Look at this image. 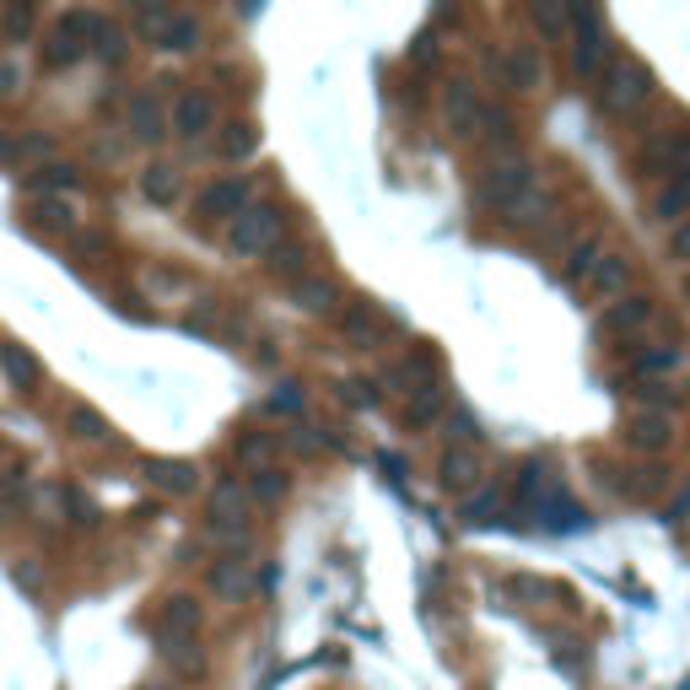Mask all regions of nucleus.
I'll use <instances>...</instances> for the list:
<instances>
[{"label": "nucleus", "mask_w": 690, "mask_h": 690, "mask_svg": "<svg viewBox=\"0 0 690 690\" xmlns=\"http://www.w3.org/2000/svg\"><path fill=\"white\" fill-rule=\"evenodd\" d=\"M631 394H637L642 410H658V415H669V405H674V389H669V383H637Z\"/></svg>", "instance_id": "37"}, {"label": "nucleus", "mask_w": 690, "mask_h": 690, "mask_svg": "<svg viewBox=\"0 0 690 690\" xmlns=\"http://www.w3.org/2000/svg\"><path fill=\"white\" fill-rule=\"evenodd\" d=\"M669 254H674L680 265H690V216L680 227H669Z\"/></svg>", "instance_id": "45"}, {"label": "nucleus", "mask_w": 690, "mask_h": 690, "mask_svg": "<svg viewBox=\"0 0 690 690\" xmlns=\"http://www.w3.org/2000/svg\"><path fill=\"white\" fill-rule=\"evenodd\" d=\"M141 195H146L152 205H178L184 200V178H178V167L152 163L146 173H141Z\"/></svg>", "instance_id": "23"}, {"label": "nucleus", "mask_w": 690, "mask_h": 690, "mask_svg": "<svg viewBox=\"0 0 690 690\" xmlns=\"http://www.w3.org/2000/svg\"><path fill=\"white\" fill-rule=\"evenodd\" d=\"M599 254H605V244H594V238L571 248V259H567V281H588V270L599 265Z\"/></svg>", "instance_id": "35"}, {"label": "nucleus", "mask_w": 690, "mask_h": 690, "mask_svg": "<svg viewBox=\"0 0 690 690\" xmlns=\"http://www.w3.org/2000/svg\"><path fill=\"white\" fill-rule=\"evenodd\" d=\"M97 11H60L54 17V28L43 33V65L49 71H65V65H76L86 49H92V33H97Z\"/></svg>", "instance_id": "3"}, {"label": "nucleus", "mask_w": 690, "mask_h": 690, "mask_svg": "<svg viewBox=\"0 0 690 690\" xmlns=\"http://www.w3.org/2000/svg\"><path fill=\"white\" fill-rule=\"evenodd\" d=\"M674 367H680V346H648V351H637L631 372H637L642 383H652V378H663V372H674Z\"/></svg>", "instance_id": "28"}, {"label": "nucleus", "mask_w": 690, "mask_h": 690, "mask_svg": "<svg viewBox=\"0 0 690 690\" xmlns=\"http://www.w3.org/2000/svg\"><path fill=\"white\" fill-rule=\"evenodd\" d=\"M652 319H658V302H652V297H626V302H609V308H605L599 334H605V340H620V334H642Z\"/></svg>", "instance_id": "13"}, {"label": "nucleus", "mask_w": 690, "mask_h": 690, "mask_svg": "<svg viewBox=\"0 0 690 690\" xmlns=\"http://www.w3.org/2000/svg\"><path fill=\"white\" fill-rule=\"evenodd\" d=\"M130 17H135V28L146 33V43H157V49H173V54L200 49V22H195V11H173V6H135Z\"/></svg>", "instance_id": "4"}, {"label": "nucleus", "mask_w": 690, "mask_h": 690, "mask_svg": "<svg viewBox=\"0 0 690 690\" xmlns=\"http://www.w3.org/2000/svg\"><path fill=\"white\" fill-rule=\"evenodd\" d=\"M502 222H507V227H534V222H545V195L534 189L528 200H518L513 210H502Z\"/></svg>", "instance_id": "36"}, {"label": "nucleus", "mask_w": 690, "mask_h": 690, "mask_svg": "<svg viewBox=\"0 0 690 690\" xmlns=\"http://www.w3.org/2000/svg\"><path fill=\"white\" fill-rule=\"evenodd\" d=\"M447 437H453V447H470L475 437H481L475 415H470V410H453V415H447Z\"/></svg>", "instance_id": "39"}, {"label": "nucleus", "mask_w": 690, "mask_h": 690, "mask_svg": "<svg viewBox=\"0 0 690 690\" xmlns=\"http://www.w3.org/2000/svg\"><path fill=\"white\" fill-rule=\"evenodd\" d=\"M502 82H507V92H539L545 86V54L534 43H513L502 54Z\"/></svg>", "instance_id": "14"}, {"label": "nucleus", "mask_w": 690, "mask_h": 690, "mask_svg": "<svg viewBox=\"0 0 690 690\" xmlns=\"http://www.w3.org/2000/svg\"><path fill=\"white\" fill-rule=\"evenodd\" d=\"M669 163H674V173H690V130H680L669 141Z\"/></svg>", "instance_id": "46"}, {"label": "nucleus", "mask_w": 690, "mask_h": 690, "mask_svg": "<svg viewBox=\"0 0 690 690\" xmlns=\"http://www.w3.org/2000/svg\"><path fill=\"white\" fill-rule=\"evenodd\" d=\"M620 443L631 447V453H642V459H652V453H669V443H674V421H669V415H658V410H637V415L626 421Z\"/></svg>", "instance_id": "12"}, {"label": "nucleus", "mask_w": 690, "mask_h": 690, "mask_svg": "<svg viewBox=\"0 0 690 690\" xmlns=\"http://www.w3.org/2000/svg\"><path fill=\"white\" fill-rule=\"evenodd\" d=\"M167 130H173L178 141H205V135L216 130V97H210L205 86H184V92L173 97V109H167Z\"/></svg>", "instance_id": "7"}, {"label": "nucleus", "mask_w": 690, "mask_h": 690, "mask_svg": "<svg viewBox=\"0 0 690 690\" xmlns=\"http://www.w3.org/2000/svg\"><path fill=\"white\" fill-rule=\"evenodd\" d=\"M238 453H244L254 470H265V464L276 459V437H265V432H259V437H244V443H238Z\"/></svg>", "instance_id": "41"}, {"label": "nucleus", "mask_w": 690, "mask_h": 690, "mask_svg": "<svg viewBox=\"0 0 690 690\" xmlns=\"http://www.w3.org/2000/svg\"><path fill=\"white\" fill-rule=\"evenodd\" d=\"M92 54H97V60H109V65L124 60V33L109 22V17H103V22H97V33H92Z\"/></svg>", "instance_id": "32"}, {"label": "nucleus", "mask_w": 690, "mask_h": 690, "mask_svg": "<svg viewBox=\"0 0 690 690\" xmlns=\"http://www.w3.org/2000/svg\"><path fill=\"white\" fill-rule=\"evenodd\" d=\"M124 124H130V135H135V141L157 146V141L167 135V109L152 97V92H135V97L124 103Z\"/></svg>", "instance_id": "15"}, {"label": "nucleus", "mask_w": 690, "mask_h": 690, "mask_svg": "<svg viewBox=\"0 0 690 690\" xmlns=\"http://www.w3.org/2000/svg\"><path fill=\"white\" fill-rule=\"evenodd\" d=\"M270 410H302V394L291 383H281V394H270Z\"/></svg>", "instance_id": "47"}, {"label": "nucleus", "mask_w": 690, "mask_h": 690, "mask_svg": "<svg viewBox=\"0 0 690 690\" xmlns=\"http://www.w3.org/2000/svg\"><path fill=\"white\" fill-rule=\"evenodd\" d=\"M33 227H39V233H49V238L71 233V205H60V200H39V205H33Z\"/></svg>", "instance_id": "30"}, {"label": "nucleus", "mask_w": 690, "mask_h": 690, "mask_svg": "<svg viewBox=\"0 0 690 690\" xmlns=\"http://www.w3.org/2000/svg\"><path fill=\"white\" fill-rule=\"evenodd\" d=\"M163 658L173 663V674H184V680H200V674H205V648H200V637H184V642H163Z\"/></svg>", "instance_id": "26"}, {"label": "nucleus", "mask_w": 690, "mask_h": 690, "mask_svg": "<svg viewBox=\"0 0 690 690\" xmlns=\"http://www.w3.org/2000/svg\"><path fill=\"white\" fill-rule=\"evenodd\" d=\"M491 513H496V491L470 496V507H464V518H470V524H491Z\"/></svg>", "instance_id": "44"}, {"label": "nucleus", "mask_w": 690, "mask_h": 690, "mask_svg": "<svg viewBox=\"0 0 690 690\" xmlns=\"http://www.w3.org/2000/svg\"><path fill=\"white\" fill-rule=\"evenodd\" d=\"M286 233V210L276 200H248L238 216H233V227H227V244L238 259H270L276 244H281Z\"/></svg>", "instance_id": "1"}, {"label": "nucleus", "mask_w": 690, "mask_h": 690, "mask_svg": "<svg viewBox=\"0 0 690 690\" xmlns=\"http://www.w3.org/2000/svg\"><path fill=\"white\" fill-rule=\"evenodd\" d=\"M0 372L11 378V389H22V394H33L43 383V367L39 357L28 351V346H0Z\"/></svg>", "instance_id": "20"}, {"label": "nucleus", "mask_w": 690, "mask_h": 690, "mask_svg": "<svg viewBox=\"0 0 690 690\" xmlns=\"http://www.w3.org/2000/svg\"><path fill=\"white\" fill-rule=\"evenodd\" d=\"M481 453L475 447H447L443 459H437V481H443L447 491H459V496H470V491L481 486Z\"/></svg>", "instance_id": "16"}, {"label": "nucleus", "mask_w": 690, "mask_h": 690, "mask_svg": "<svg viewBox=\"0 0 690 690\" xmlns=\"http://www.w3.org/2000/svg\"><path fill=\"white\" fill-rule=\"evenodd\" d=\"M270 270L286 276V281H302V276H313V259H308V248H302V244H276V254H270Z\"/></svg>", "instance_id": "29"}, {"label": "nucleus", "mask_w": 690, "mask_h": 690, "mask_svg": "<svg viewBox=\"0 0 690 690\" xmlns=\"http://www.w3.org/2000/svg\"><path fill=\"white\" fill-rule=\"evenodd\" d=\"M286 491H291V475H286L281 464H265V470H248V496L254 502H286Z\"/></svg>", "instance_id": "25"}, {"label": "nucleus", "mask_w": 690, "mask_h": 690, "mask_svg": "<svg viewBox=\"0 0 690 690\" xmlns=\"http://www.w3.org/2000/svg\"><path fill=\"white\" fill-rule=\"evenodd\" d=\"M33 22H39V11H33V6H6V11H0V28H6V39H11V43L28 39V33H33Z\"/></svg>", "instance_id": "33"}, {"label": "nucleus", "mask_w": 690, "mask_h": 690, "mask_svg": "<svg viewBox=\"0 0 690 690\" xmlns=\"http://www.w3.org/2000/svg\"><path fill=\"white\" fill-rule=\"evenodd\" d=\"M205 609L195 594H173L163 605V642H184V637H200Z\"/></svg>", "instance_id": "17"}, {"label": "nucleus", "mask_w": 690, "mask_h": 690, "mask_svg": "<svg viewBox=\"0 0 690 690\" xmlns=\"http://www.w3.org/2000/svg\"><path fill=\"white\" fill-rule=\"evenodd\" d=\"M686 297H690V281H686Z\"/></svg>", "instance_id": "49"}, {"label": "nucleus", "mask_w": 690, "mask_h": 690, "mask_svg": "<svg viewBox=\"0 0 690 690\" xmlns=\"http://www.w3.org/2000/svg\"><path fill=\"white\" fill-rule=\"evenodd\" d=\"M254 152H259V124L254 120H233L216 135V157H222V163H248Z\"/></svg>", "instance_id": "21"}, {"label": "nucleus", "mask_w": 690, "mask_h": 690, "mask_svg": "<svg viewBox=\"0 0 690 690\" xmlns=\"http://www.w3.org/2000/svg\"><path fill=\"white\" fill-rule=\"evenodd\" d=\"M648 97H652V71L642 60H631V54H615L605 65V76H599V109L620 120V114H637Z\"/></svg>", "instance_id": "2"}, {"label": "nucleus", "mask_w": 690, "mask_h": 690, "mask_svg": "<svg viewBox=\"0 0 690 690\" xmlns=\"http://www.w3.org/2000/svg\"><path fill=\"white\" fill-rule=\"evenodd\" d=\"M652 216H658V222H674V227L686 222V216H690V173H674V178H669V184L658 189V200H652Z\"/></svg>", "instance_id": "24"}, {"label": "nucleus", "mask_w": 690, "mask_h": 690, "mask_svg": "<svg viewBox=\"0 0 690 690\" xmlns=\"http://www.w3.org/2000/svg\"><path fill=\"white\" fill-rule=\"evenodd\" d=\"M437 415H443V383H421V389H410V405H405L410 426H426V421H437Z\"/></svg>", "instance_id": "27"}, {"label": "nucleus", "mask_w": 690, "mask_h": 690, "mask_svg": "<svg viewBox=\"0 0 690 690\" xmlns=\"http://www.w3.org/2000/svg\"><path fill=\"white\" fill-rule=\"evenodd\" d=\"M340 400H346V405H357V410H372L383 394H378L367 378H351V383H340Z\"/></svg>", "instance_id": "40"}, {"label": "nucleus", "mask_w": 690, "mask_h": 690, "mask_svg": "<svg viewBox=\"0 0 690 690\" xmlns=\"http://www.w3.org/2000/svg\"><path fill=\"white\" fill-rule=\"evenodd\" d=\"M60 502H65V518H71V524H76V528H92V524H97V513H92V502H86V496H82V491H76V486H65V491H60Z\"/></svg>", "instance_id": "38"}, {"label": "nucleus", "mask_w": 690, "mask_h": 690, "mask_svg": "<svg viewBox=\"0 0 690 690\" xmlns=\"http://www.w3.org/2000/svg\"><path fill=\"white\" fill-rule=\"evenodd\" d=\"M210 528H254V496L244 481H216L210 491Z\"/></svg>", "instance_id": "11"}, {"label": "nucleus", "mask_w": 690, "mask_h": 690, "mask_svg": "<svg viewBox=\"0 0 690 690\" xmlns=\"http://www.w3.org/2000/svg\"><path fill=\"white\" fill-rule=\"evenodd\" d=\"M248 205V184L244 178H210L200 195H195V222H200V233H210L216 222H227L233 227V216Z\"/></svg>", "instance_id": "8"}, {"label": "nucleus", "mask_w": 690, "mask_h": 690, "mask_svg": "<svg viewBox=\"0 0 690 690\" xmlns=\"http://www.w3.org/2000/svg\"><path fill=\"white\" fill-rule=\"evenodd\" d=\"M146 481L157 491H167V496H189V491H195V464H189V459H152V464H146Z\"/></svg>", "instance_id": "22"}, {"label": "nucleus", "mask_w": 690, "mask_h": 690, "mask_svg": "<svg viewBox=\"0 0 690 690\" xmlns=\"http://www.w3.org/2000/svg\"><path fill=\"white\" fill-rule=\"evenodd\" d=\"M539 184H534V167L524 157H496V163L481 173V200L491 210H513L518 200H528Z\"/></svg>", "instance_id": "5"}, {"label": "nucleus", "mask_w": 690, "mask_h": 690, "mask_svg": "<svg viewBox=\"0 0 690 690\" xmlns=\"http://www.w3.org/2000/svg\"><path fill=\"white\" fill-rule=\"evenodd\" d=\"M33 184H39V189H71V184H76V167H39Z\"/></svg>", "instance_id": "43"}, {"label": "nucleus", "mask_w": 690, "mask_h": 690, "mask_svg": "<svg viewBox=\"0 0 690 690\" xmlns=\"http://www.w3.org/2000/svg\"><path fill=\"white\" fill-rule=\"evenodd\" d=\"M528 17H534L545 33H562V28H567V11H562V6H550V0H534V6H528Z\"/></svg>", "instance_id": "42"}, {"label": "nucleus", "mask_w": 690, "mask_h": 690, "mask_svg": "<svg viewBox=\"0 0 690 690\" xmlns=\"http://www.w3.org/2000/svg\"><path fill=\"white\" fill-rule=\"evenodd\" d=\"M22 157V141H11V135H0V163H17Z\"/></svg>", "instance_id": "48"}, {"label": "nucleus", "mask_w": 690, "mask_h": 690, "mask_svg": "<svg viewBox=\"0 0 690 690\" xmlns=\"http://www.w3.org/2000/svg\"><path fill=\"white\" fill-rule=\"evenodd\" d=\"M291 308H297V313H334V308H340V286L313 270V276L291 281Z\"/></svg>", "instance_id": "18"}, {"label": "nucleus", "mask_w": 690, "mask_h": 690, "mask_svg": "<svg viewBox=\"0 0 690 690\" xmlns=\"http://www.w3.org/2000/svg\"><path fill=\"white\" fill-rule=\"evenodd\" d=\"M481 120H486V103H481V92L470 82H453L443 86V124L453 135H481Z\"/></svg>", "instance_id": "10"}, {"label": "nucleus", "mask_w": 690, "mask_h": 690, "mask_svg": "<svg viewBox=\"0 0 690 690\" xmlns=\"http://www.w3.org/2000/svg\"><path fill=\"white\" fill-rule=\"evenodd\" d=\"M626 281H631V259H626V254H615V248H605V254H599V265L588 270V281H583V286H588L594 297H620Z\"/></svg>", "instance_id": "19"}, {"label": "nucleus", "mask_w": 690, "mask_h": 690, "mask_svg": "<svg viewBox=\"0 0 690 690\" xmlns=\"http://www.w3.org/2000/svg\"><path fill=\"white\" fill-rule=\"evenodd\" d=\"M340 329L357 334V340H372V334H378V313H372L367 302H351V308L340 313Z\"/></svg>", "instance_id": "34"}, {"label": "nucleus", "mask_w": 690, "mask_h": 690, "mask_svg": "<svg viewBox=\"0 0 690 690\" xmlns=\"http://www.w3.org/2000/svg\"><path fill=\"white\" fill-rule=\"evenodd\" d=\"M71 437H82V443H109V421H103L97 410L71 405Z\"/></svg>", "instance_id": "31"}, {"label": "nucleus", "mask_w": 690, "mask_h": 690, "mask_svg": "<svg viewBox=\"0 0 690 690\" xmlns=\"http://www.w3.org/2000/svg\"><path fill=\"white\" fill-rule=\"evenodd\" d=\"M567 22H577V43H571V65H577V76H605V65L615 60V54H609L599 11H594V6H571Z\"/></svg>", "instance_id": "6"}, {"label": "nucleus", "mask_w": 690, "mask_h": 690, "mask_svg": "<svg viewBox=\"0 0 690 690\" xmlns=\"http://www.w3.org/2000/svg\"><path fill=\"white\" fill-rule=\"evenodd\" d=\"M205 583H210V594L222 605H244L248 594L259 588V567H254V556H216L210 571H205Z\"/></svg>", "instance_id": "9"}]
</instances>
